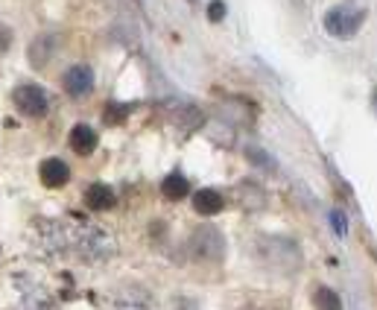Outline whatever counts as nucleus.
<instances>
[{
  "label": "nucleus",
  "instance_id": "nucleus-1",
  "mask_svg": "<svg viewBox=\"0 0 377 310\" xmlns=\"http://www.w3.org/2000/svg\"><path fill=\"white\" fill-rule=\"evenodd\" d=\"M62 237H64V246L74 249L79 258L97 264V260H106L114 255V240L97 226H88V223H70L62 226Z\"/></svg>",
  "mask_w": 377,
  "mask_h": 310
},
{
  "label": "nucleus",
  "instance_id": "nucleus-2",
  "mask_svg": "<svg viewBox=\"0 0 377 310\" xmlns=\"http://www.w3.org/2000/svg\"><path fill=\"white\" fill-rule=\"evenodd\" d=\"M12 103L21 114L27 117H44L50 111V94H47L41 85H33V82H23L12 91Z\"/></svg>",
  "mask_w": 377,
  "mask_h": 310
},
{
  "label": "nucleus",
  "instance_id": "nucleus-3",
  "mask_svg": "<svg viewBox=\"0 0 377 310\" xmlns=\"http://www.w3.org/2000/svg\"><path fill=\"white\" fill-rule=\"evenodd\" d=\"M191 255L199 260H223L225 255V237L214 226H202L191 237Z\"/></svg>",
  "mask_w": 377,
  "mask_h": 310
},
{
  "label": "nucleus",
  "instance_id": "nucleus-4",
  "mask_svg": "<svg viewBox=\"0 0 377 310\" xmlns=\"http://www.w3.org/2000/svg\"><path fill=\"white\" fill-rule=\"evenodd\" d=\"M360 23H363V15L348 9V6H334V9L325 12V30L331 35H337V38H342V41L354 35L360 30Z\"/></svg>",
  "mask_w": 377,
  "mask_h": 310
},
{
  "label": "nucleus",
  "instance_id": "nucleus-5",
  "mask_svg": "<svg viewBox=\"0 0 377 310\" xmlns=\"http://www.w3.org/2000/svg\"><path fill=\"white\" fill-rule=\"evenodd\" d=\"M111 307L114 310H152L155 299L147 287H140V284H120L111 296Z\"/></svg>",
  "mask_w": 377,
  "mask_h": 310
},
{
  "label": "nucleus",
  "instance_id": "nucleus-6",
  "mask_svg": "<svg viewBox=\"0 0 377 310\" xmlns=\"http://www.w3.org/2000/svg\"><path fill=\"white\" fill-rule=\"evenodd\" d=\"M62 88H64L67 97H74V100L88 97L91 88H94V70L88 65H70L62 77Z\"/></svg>",
  "mask_w": 377,
  "mask_h": 310
},
{
  "label": "nucleus",
  "instance_id": "nucleus-7",
  "mask_svg": "<svg viewBox=\"0 0 377 310\" xmlns=\"http://www.w3.org/2000/svg\"><path fill=\"white\" fill-rule=\"evenodd\" d=\"M56 50H59V38H56V35H50V33L35 35L33 44H30V50H27L30 65H33L35 70H41L47 62H50V59L56 56Z\"/></svg>",
  "mask_w": 377,
  "mask_h": 310
},
{
  "label": "nucleus",
  "instance_id": "nucleus-8",
  "mask_svg": "<svg viewBox=\"0 0 377 310\" xmlns=\"http://www.w3.org/2000/svg\"><path fill=\"white\" fill-rule=\"evenodd\" d=\"M38 176H41V182H44L47 187H64L67 179H70V167H67L62 158H47V161H41V167H38Z\"/></svg>",
  "mask_w": 377,
  "mask_h": 310
},
{
  "label": "nucleus",
  "instance_id": "nucleus-9",
  "mask_svg": "<svg viewBox=\"0 0 377 310\" xmlns=\"http://www.w3.org/2000/svg\"><path fill=\"white\" fill-rule=\"evenodd\" d=\"M223 208H225V199L214 187H202L193 194V211L202 214V217H214V214H220Z\"/></svg>",
  "mask_w": 377,
  "mask_h": 310
},
{
  "label": "nucleus",
  "instance_id": "nucleus-10",
  "mask_svg": "<svg viewBox=\"0 0 377 310\" xmlns=\"http://www.w3.org/2000/svg\"><path fill=\"white\" fill-rule=\"evenodd\" d=\"M67 144L77 155H91L94 150H97V132H94L91 126H85V123H79V126L70 129Z\"/></svg>",
  "mask_w": 377,
  "mask_h": 310
},
{
  "label": "nucleus",
  "instance_id": "nucleus-11",
  "mask_svg": "<svg viewBox=\"0 0 377 310\" xmlns=\"http://www.w3.org/2000/svg\"><path fill=\"white\" fill-rule=\"evenodd\" d=\"M114 202H117V196H114V190L108 184H91L85 190V205L91 211H108Z\"/></svg>",
  "mask_w": 377,
  "mask_h": 310
},
{
  "label": "nucleus",
  "instance_id": "nucleus-12",
  "mask_svg": "<svg viewBox=\"0 0 377 310\" xmlns=\"http://www.w3.org/2000/svg\"><path fill=\"white\" fill-rule=\"evenodd\" d=\"M161 194L167 196L170 202H181L184 196H191V182H187L179 170H173L167 179L161 182Z\"/></svg>",
  "mask_w": 377,
  "mask_h": 310
},
{
  "label": "nucleus",
  "instance_id": "nucleus-13",
  "mask_svg": "<svg viewBox=\"0 0 377 310\" xmlns=\"http://www.w3.org/2000/svg\"><path fill=\"white\" fill-rule=\"evenodd\" d=\"M176 126H179L181 132H196V129L205 126V114H202L196 106H181V109L176 111Z\"/></svg>",
  "mask_w": 377,
  "mask_h": 310
},
{
  "label": "nucleus",
  "instance_id": "nucleus-14",
  "mask_svg": "<svg viewBox=\"0 0 377 310\" xmlns=\"http://www.w3.org/2000/svg\"><path fill=\"white\" fill-rule=\"evenodd\" d=\"M313 304L316 310H342V301L334 290H327V287H319L316 296H313Z\"/></svg>",
  "mask_w": 377,
  "mask_h": 310
},
{
  "label": "nucleus",
  "instance_id": "nucleus-15",
  "mask_svg": "<svg viewBox=\"0 0 377 310\" xmlns=\"http://www.w3.org/2000/svg\"><path fill=\"white\" fill-rule=\"evenodd\" d=\"M126 117H129V106H120V103H108L106 111H103L106 126H120Z\"/></svg>",
  "mask_w": 377,
  "mask_h": 310
},
{
  "label": "nucleus",
  "instance_id": "nucleus-16",
  "mask_svg": "<svg viewBox=\"0 0 377 310\" xmlns=\"http://www.w3.org/2000/svg\"><path fill=\"white\" fill-rule=\"evenodd\" d=\"M208 18L214 23H220L225 18V4H223V0H210V4H208Z\"/></svg>",
  "mask_w": 377,
  "mask_h": 310
},
{
  "label": "nucleus",
  "instance_id": "nucleus-17",
  "mask_svg": "<svg viewBox=\"0 0 377 310\" xmlns=\"http://www.w3.org/2000/svg\"><path fill=\"white\" fill-rule=\"evenodd\" d=\"M9 47H12V30L6 27V23H0V56H4Z\"/></svg>",
  "mask_w": 377,
  "mask_h": 310
},
{
  "label": "nucleus",
  "instance_id": "nucleus-18",
  "mask_svg": "<svg viewBox=\"0 0 377 310\" xmlns=\"http://www.w3.org/2000/svg\"><path fill=\"white\" fill-rule=\"evenodd\" d=\"M331 223H334L337 234H345V231H348V220H345L342 211H331Z\"/></svg>",
  "mask_w": 377,
  "mask_h": 310
},
{
  "label": "nucleus",
  "instance_id": "nucleus-19",
  "mask_svg": "<svg viewBox=\"0 0 377 310\" xmlns=\"http://www.w3.org/2000/svg\"><path fill=\"white\" fill-rule=\"evenodd\" d=\"M249 158H252L254 164H264V167H269V170H275V161H269V158H266V153H257V150H249Z\"/></svg>",
  "mask_w": 377,
  "mask_h": 310
},
{
  "label": "nucleus",
  "instance_id": "nucleus-20",
  "mask_svg": "<svg viewBox=\"0 0 377 310\" xmlns=\"http://www.w3.org/2000/svg\"><path fill=\"white\" fill-rule=\"evenodd\" d=\"M371 100H374V111H377V91H374V94H371Z\"/></svg>",
  "mask_w": 377,
  "mask_h": 310
},
{
  "label": "nucleus",
  "instance_id": "nucleus-21",
  "mask_svg": "<svg viewBox=\"0 0 377 310\" xmlns=\"http://www.w3.org/2000/svg\"><path fill=\"white\" fill-rule=\"evenodd\" d=\"M135 4H137V6H144V0H135Z\"/></svg>",
  "mask_w": 377,
  "mask_h": 310
},
{
  "label": "nucleus",
  "instance_id": "nucleus-22",
  "mask_svg": "<svg viewBox=\"0 0 377 310\" xmlns=\"http://www.w3.org/2000/svg\"><path fill=\"white\" fill-rule=\"evenodd\" d=\"M187 4H196V0H187Z\"/></svg>",
  "mask_w": 377,
  "mask_h": 310
}]
</instances>
